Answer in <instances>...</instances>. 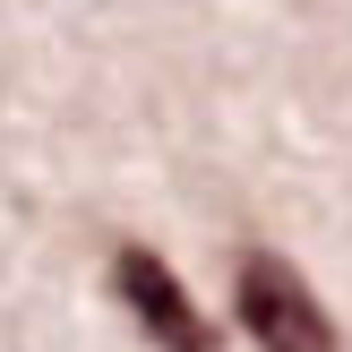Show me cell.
<instances>
[{"mask_svg": "<svg viewBox=\"0 0 352 352\" xmlns=\"http://www.w3.org/2000/svg\"><path fill=\"white\" fill-rule=\"evenodd\" d=\"M232 318L241 336H250L258 352H344L336 318L318 309V292L301 284V267L275 250H241L232 267Z\"/></svg>", "mask_w": 352, "mask_h": 352, "instance_id": "cell-1", "label": "cell"}, {"mask_svg": "<svg viewBox=\"0 0 352 352\" xmlns=\"http://www.w3.org/2000/svg\"><path fill=\"white\" fill-rule=\"evenodd\" d=\"M112 301L129 309V327L155 352H215L223 336L206 327V309L189 301V284L172 275V258H155L146 241H120L112 250Z\"/></svg>", "mask_w": 352, "mask_h": 352, "instance_id": "cell-2", "label": "cell"}]
</instances>
